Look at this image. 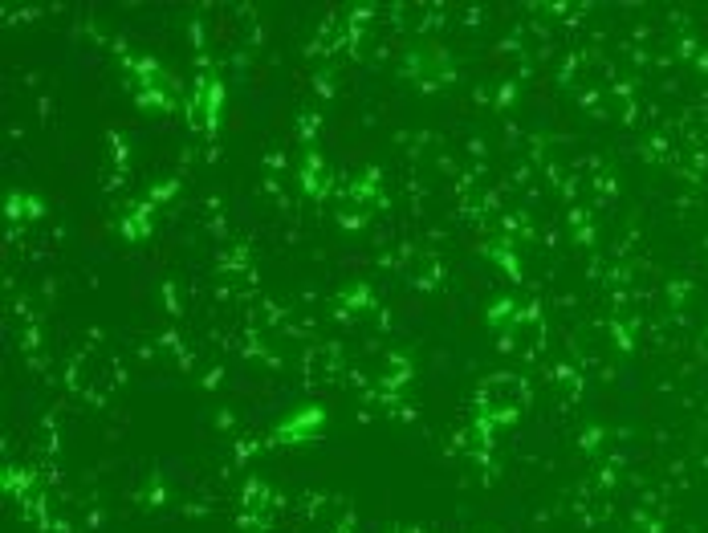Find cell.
<instances>
[{"label": "cell", "mask_w": 708, "mask_h": 533, "mask_svg": "<svg viewBox=\"0 0 708 533\" xmlns=\"http://www.w3.org/2000/svg\"><path fill=\"white\" fill-rule=\"evenodd\" d=\"M322 424H326V411H322V407H302V411H293V416H285V420L277 424V440L302 444V440H310Z\"/></svg>", "instance_id": "6da1fadb"}]
</instances>
